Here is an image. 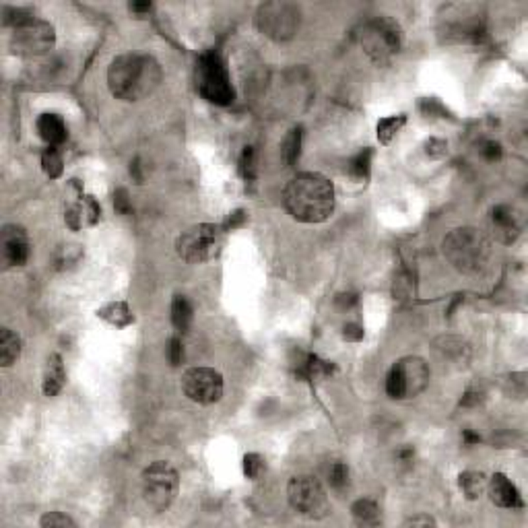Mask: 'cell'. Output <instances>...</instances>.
Segmentation results:
<instances>
[{"mask_svg":"<svg viewBox=\"0 0 528 528\" xmlns=\"http://www.w3.org/2000/svg\"><path fill=\"white\" fill-rule=\"evenodd\" d=\"M328 481L337 491H343L345 487L349 485V466L345 463H335L328 468Z\"/></svg>","mask_w":528,"mask_h":528,"instance_id":"obj_30","label":"cell"},{"mask_svg":"<svg viewBox=\"0 0 528 528\" xmlns=\"http://www.w3.org/2000/svg\"><path fill=\"white\" fill-rule=\"evenodd\" d=\"M40 524L43 528H75L77 527V522L70 518V516H66L63 512H48V514H43L42 520H40Z\"/></svg>","mask_w":528,"mask_h":528,"instance_id":"obj_31","label":"cell"},{"mask_svg":"<svg viewBox=\"0 0 528 528\" xmlns=\"http://www.w3.org/2000/svg\"><path fill=\"white\" fill-rule=\"evenodd\" d=\"M64 382H66V372H64L63 357L60 355H50L48 363H45V374H43V394L45 397H56L63 390Z\"/></svg>","mask_w":528,"mask_h":528,"instance_id":"obj_18","label":"cell"},{"mask_svg":"<svg viewBox=\"0 0 528 528\" xmlns=\"http://www.w3.org/2000/svg\"><path fill=\"white\" fill-rule=\"evenodd\" d=\"M429 384V367L421 357H402L386 376V392L390 399H413Z\"/></svg>","mask_w":528,"mask_h":528,"instance_id":"obj_7","label":"cell"},{"mask_svg":"<svg viewBox=\"0 0 528 528\" xmlns=\"http://www.w3.org/2000/svg\"><path fill=\"white\" fill-rule=\"evenodd\" d=\"M114 207L120 215H130V211H132L130 200H128V192L124 188L116 190V194H114Z\"/></svg>","mask_w":528,"mask_h":528,"instance_id":"obj_36","label":"cell"},{"mask_svg":"<svg viewBox=\"0 0 528 528\" xmlns=\"http://www.w3.org/2000/svg\"><path fill=\"white\" fill-rule=\"evenodd\" d=\"M287 497H289L291 507L306 516L322 514V510L326 506V493L320 485V481L312 475L293 477L287 485Z\"/></svg>","mask_w":528,"mask_h":528,"instance_id":"obj_12","label":"cell"},{"mask_svg":"<svg viewBox=\"0 0 528 528\" xmlns=\"http://www.w3.org/2000/svg\"><path fill=\"white\" fill-rule=\"evenodd\" d=\"M42 168L45 176L50 178H60L63 176V155L58 147H48L42 155Z\"/></svg>","mask_w":528,"mask_h":528,"instance_id":"obj_27","label":"cell"},{"mask_svg":"<svg viewBox=\"0 0 528 528\" xmlns=\"http://www.w3.org/2000/svg\"><path fill=\"white\" fill-rule=\"evenodd\" d=\"M244 219H246L244 211L232 212V217H230V219H227V223H225V230H235V227H239V225L244 223Z\"/></svg>","mask_w":528,"mask_h":528,"instance_id":"obj_42","label":"cell"},{"mask_svg":"<svg viewBox=\"0 0 528 528\" xmlns=\"http://www.w3.org/2000/svg\"><path fill=\"white\" fill-rule=\"evenodd\" d=\"M481 155L485 157L487 161H500L502 159V145L497 141H483L481 143Z\"/></svg>","mask_w":528,"mask_h":528,"instance_id":"obj_35","label":"cell"},{"mask_svg":"<svg viewBox=\"0 0 528 528\" xmlns=\"http://www.w3.org/2000/svg\"><path fill=\"white\" fill-rule=\"evenodd\" d=\"M489 237L477 227H456L446 235L444 256L460 273H479L489 260Z\"/></svg>","mask_w":528,"mask_h":528,"instance_id":"obj_3","label":"cell"},{"mask_svg":"<svg viewBox=\"0 0 528 528\" xmlns=\"http://www.w3.org/2000/svg\"><path fill=\"white\" fill-rule=\"evenodd\" d=\"M54 45V27L42 19H29L19 25L11 38V48L19 56H42Z\"/></svg>","mask_w":528,"mask_h":528,"instance_id":"obj_10","label":"cell"},{"mask_svg":"<svg viewBox=\"0 0 528 528\" xmlns=\"http://www.w3.org/2000/svg\"><path fill=\"white\" fill-rule=\"evenodd\" d=\"M363 335H365V333H363V328H361L360 324H353V322H351V324H347V326L343 328V338H345V340H353V343H357V340L363 338Z\"/></svg>","mask_w":528,"mask_h":528,"instance_id":"obj_37","label":"cell"},{"mask_svg":"<svg viewBox=\"0 0 528 528\" xmlns=\"http://www.w3.org/2000/svg\"><path fill=\"white\" fill-rule=\"evenodd\" d=\"M491 230L502 244H512L518 237L520 227L516 215L507 205H497L491 209Z\"/></svg>","mask_w":528,"mask_h":528,"instance_id":"obj_15","label":"cell"},{"mask_svg":"<svg viewBox=\"0 0 528 528\" xmlns=\"http://www.w3.org/2000/svg\"><path fill=\"white\" fill-rule=\"evenodd\" d=\"M132 13H149L151 11V2H130L128 6Z\"/></svg>","mask_w":528,"mask_h":528,"instance_id":"obj_45","label":"cell"},{"mask_svg":"<svg viewBox=\"0 0 528 528\" xmlns=\"http://www.w3.org/2000/svg\"><path fill=\"white\" fill-rule=\"evenodd\" d=\"M196 87L198 93L217 106H230L235 97L227 68L217 52H207L196 64Z\"/></svg>","mask_w":528,"mask_h":528,"instance_id":"obj_5","label":"cell"},{"mask_svg":"<svg viewBox=\"0 0 528 528\" xmlns=\"http://www.w3.org/2000/svg\"><path fill=\"white\" fill-rule=\"evenodd\" d=\"M83 256V250L81 246L77 244H66V246H60L58 252H56V266L58 269H68L72 264H77Z\"/></svg>","mask_w":528,"mask_h":528,"instance_id":"obj_28","label":"cell"},{"mask_svg":"<svg viewBox=\"0 0 528 528\" xmlns=\"http://www.w3.org/2000/svg\"><path fill=\"white\" fill-rule=\"evenodd\" d=\"M287 212L301 223H322L335 211V186L320 173H297L283 190Z\"/></svg>","mask_w":528,"mask_h":528,"instance_id":"obj_1","label":"cell"},{"mask_svg":"<svg viewBox=\"0 0 528 528\" xmlns=\"http://www.w3.org/2000/svg\"><path fill=\"white\" fill-rule=\"evenodd\" d=\"M351 512H353V518L361 524H376L380 518V507L372 500H357L351 507Z\"/></svg>","mask_w":528,"mask_h":528,"instance_id":"obj_25","label":"cell"},{"mask_svg":"<svg viewBox=\"0 0 528 528\" xmlns=\"http://www.w3.org/2000/svg\"><path fill=\"white\" fill-rule=\"evenodd\" d=\"M487 491H489V497L495 506L500 507H520L522 506V500H520V493L516 485L507 479L504 473H495L489 481H487Z\"/></svg>","mask_w":528,"mask_h":528,"instance_id":"obj_14","label":"cell"},{"mask_svg":"<svg viewBox=\"0 0 528 528\" xmlns=\"http://www.w3.org/2000/svg\"><path fill=\"white\" fill-rule=\"evenodd\" d=\"M413 456H415V450L411 448V446H404L399 450V458H401L402 463H411L413 460Z\"/></svg>","mask_w":528,"mask_h":528,"instance_id":"obj_43","label":"cell"},{"mask_svg":"<svg viewBox=\"0 0 528 528\" xmlns=\"http://www.w3.org/2000/svg\"><path fill=\"white\" fill-rule=\"evenodd\" d=\"M239 173L246 182H252L256 178V151H254V147H244V151H242Z\"/></svg>","mask_w":528,"mask_h":528,"instance_id":"obj_29","label":"cell"},{"mask_svg":"<svg viewBox=\"0 0 528 528\" xmlns=\"http://www.w3.org/2000/svg\"><path fill=\"white\" fill-rule=\"evenodd\" d=\"M301 128H291L283 141V147H281V153H283V159L289 168H293L301 155Z\"/></svg>","mask_w":528,"mask_h":528,"instance_id":"obj_24","label":"cell"},{"mask_svg":"<svg viewBox=\"0 0 528 528\" xmlns=\"http://www.w3.org/2000/svg\"><path fill=\"white\" fill-rule=\"evenodd\" d=\"M256 25L266 38L283 42L296 36L297 25H299V11L293 4H287V2H269L258 9Z\"/></svg>","mask_w":528,"mask_h":528,"instance_id":"obj_9","label":"cell"},{"mask_svg":"<svg viewBox=\"0 0 528 528\" xmlns=\"http://www.w3.org/2000/svg\"><path fill=\"white\" fill-rule=\"evenodd\" d=\"M161 79V66L149 54H122L107 68V87L122 102L145 99L159 87Z\"/></svg>","mask_w":528,"mask_h":528,"instance_id":"obj_2","label":"cell"},{"mask_svg":"<svg viewBox=\"0 0 528 528\" xmlns=\"http://www.w3.org/2000/svg\"><path fill=\"white\" fill-rule=\"evenodd\" d=\"M458 487L466 495V500H477L481 497V493L487 489V479L483 473L477 470H465L458 477Z\"/></svg>","mask_w":528,"mask_h":528,"instance_id":"obj_21","label":"cell"},{"mask_svg":"<svg viewBox=\"0 0 528 528\" xmlns=\"http://www.w3.org/2000/svg\"><path fill=\"white\" fill-rule=\"evenodd\" d=\"M463 440H465L466 446L479 444V442H481V436H479V433H473L470 429H466V431H463Z\"/></svg>","mask_w":528,"mask_h":528,"instance_id":"obj_44","label":"cell"},{"mask_svg":"<svg viewBox=\"0 0 528 528\" xmlns=\"http://www.w3.org/2000/svg\"><path fill=\"white\" fill-rule=\"evenodd\" d=\"M192 303L184 296H176L171 301V322L180 333H186L192 324Z\"/></svg>","mask_w":528,"mask_h":528,"instance_id":"obj_22","label":"cell"},{"mask_svg":"<svg viewBox=\"0 0 528 528\" xmlns=\"http://www.w3.org/2000/svg\"><path fill=\"white\" fill-rule=\"evenodd\" d=\"M262 470H264V458L260 454L250 452L244 456V475L248 479H258L262 475Z\"/></svg>","mask_w":528,"mask_h":528,"instance_id":"obj_32","label":"cell"},{"mask_svg":"<svg viewBox=\"0 0 528 528\" xmlns=\"http://www.w3.org/2000/svg\"><path fill=\"white\" fill-rule=\"evenodd\" d=\"M168 360L173 367H178V365L184 361V345H182V338L173 337L171 340H169Z\"/></svg>","mask_w":528,"mask_h":528,"instance_id":"obj_34","label":"cell"},{"mask_svg":"<svg viewBox=\"0 0 528 528\" xmlns=\"http://www.w3.org/2000/svg\"><path fill=\"white\" fill-rule=\"evenodd\" d=\"M479 402H481V394L477 390H466L465 394H463V399H460L463 406H477Z\"/></svg>","mask_w":528,"mask_h":528,"instance_id":"obj_39","label":"cell"},{"mask_svg":"<svg viewBox=\"0 0 528 528\" xmlns=\"http://www.w3.org/2000/svg\"><path fill=\"white\" fill-rule=\"evenodd\" d=\"M446 153H448V143H446L444 139L431 136V139L425 141V155H427V157H431V159H442Z\"/></svg>","mask_w":528,"mask_h":528,"instance_id":"obj_33","label":"cell"},{"mask_svg":"<svg viewBox=\"0 0 528 528\" xmlns=\"http://www.w3.org/2000/svg\"><path fill=\"white\" fill-rule=\"evenodd\" d=\"M141 489H143V497L149 507H153L155 512H166L173 504L178 489H180V479H178L176 468L166 460H155L153 465H149L143 470Z\"/></svg>","mask_w":528,"mask_h":528,"instance_id":"obj_6","label":"cell"},{"mask_svg":"<svg viewBox=\"0 0 528 528\" xmlns=\"http://www.w3.org/2000/svg\"><path fill=\"white\" fill-rule=\"evenodd\" d=\"M130 176L134 178V182H136V184H143L145 176H143V166H141V161H139V159H134V161L130 163Z\"/></svg>","mask_w":528,"mask_h":528,"instance_id":"obj_41","label":"cell"},{"mask_svg":"<svg viewBox=\"0 0 528 528\" xmlns=\"http://www.w3.org/2000/svg\"><path fill=\"white\" fill-rule=\"evenodd\" d=\"M361 45L365 54L378 64L390 63L394 54L401 52L402 33L401 27L388 17H378L363 27Z\"/></svg>","mask_w":528,"mask_h":528,"instance_id":"obj_8","label":"cell"},{"mask_svg":"<svg viewBox=\"0 0 528 528\" xmlns=\"http://www.w3.org/2000/svg\"><path fill=\"white\" fill-rule=\"evenodd\" d=\"M38 132H40V136H42L43 141L48 143V147L63 145L64 141H66V136H68L66 124L63 122V118L56 116V114H42L38 118Z\"/></svg>","mask_w":528,"mask_h":528,"instance_id":"obj_17","label":"cell"},{"mask_svg":"<svg viewBox=\"0 0 528 528\" xmlns=\"http://www.w3.org/2000/svg\"><path fill=\"white\" fill-rule=\"evenodd\" d=\"M97 316L102 318V320H106L107 324L116 326V328H124V326L134 322V316H132L130 308H128L124 301H112V303H107L102 310H97Z\"/></svg>","mask_w":528,"mask_h":528,"instance_id":"obj_20","label":"cell"},{"mask_svg":"<svg viewBox=\"0 0 528 528\" xmlns=\"http://www.w3.org/2000/svg\"><path fill=\"white\" fill-rule=\"evenodd\" d=\"M2 256L9 266H23L29 258V237L19 225H4Z\"/></svg>","mask_w":528,"mask_h":528,"instance_id":"obj_13","label":"cell"},{"mask_svg":"<svg viewBox=\"0 0 528 528\" xmlns=\"http://www.w3.org/2000/svg\"><path fill=\"white\" fill-rule=\"evenodd\" d=\"M223 248V227L215 223L192 225L176 239V252L190 264H203L217 258Z\"/></svg>","mask_w":528,"mask_h":528,"instance_id":"obj_4","label":"cell"},{"mask_svg":"<svg viewBox=\"0 0 528 528\" xmlns=\"http://www.w3.org/2000/svg\"><path fill=\"white\" fill-rule=\"evenodd\" d=\"M404 527H436V520H431L429 516H415V518L406 520Z\"/></svg>","mask_w":528,"mask_h":528,"instance_id":"obj_40","label":"cell"},{"mask_svg":"<svg viewBox=\"0 0 528 528\" xmlns=\"http://www.w3.org/2000/svg\"><path fill=\"white\" fill-rule=\"evenodd\" d=\"M357 301H360V297L355 293H340L337 297V306L343 310H351L353 306H357Z\"/></svg>","mask_w":528,"mask_h":528,"instance_id":"obj_38","label":"cell"},{"mask_svg":"<svg viewBox=\"0 0 528 528\" xmlns=\"http://www.w3.org/2000/svg\"><path fill=\"white\" fill-rule=\"evenodd\" d=\"M335 370H337V367H335V363L320 360L318 355H312V353L303 355V357H301V360H297V363H296V376L297 378H301V380L328 378V376H333V372H335Z\"/></svg>","mask_w":528,"mask_h":528,"instance_id":"obj_16","label":"cell"},{"mask_svg":"<svg viewBox=\"0 0 528 528\" xmlns=\"http://www.w3.org/2000/svg\"><path fill=\"white\" fill-rule=\"evenodd\" d=\"M404 122H406V116H390V118H382L380 122H378V139H380L382 145H388L394 136H397V132L404 126Z\"/></svg>","mask_w":528,"mask_h":528,"instance_id":"obj_26","label":"cell"},{"mask_svg":"<svg viewBox=\"0 0 528 528\" xmlns=\"http://www.w3.org/2000/svg\"><path fill=\"white\" fill-rule=\"evenodd\" d=\"M182 390L198 404L219 402L223 399V376L212 367H192L182 378Z\"/></svg>","mask_w":528,"mask_h":528,"instance_id":"obj_11","label":"cell"},{"mask_svg":"<svg viewBox=\"0 0 528 528\" xmlns=\"http://www.w3.org/2000/svg\"><path fill=\"white\" fill-rule=\"evenodd\" d=\"M21 355V338L11 328L0 330V363L2 367H11Z\"/></svg>","mask_w":528,"mask_h":528,"instance_id":"obj_19","label":"cell"},{"mask_svg":"<svg viewBox=\"0 0 528 528\" xmlns=\"http://www.w3.org/2000/svg\"><path fill=\"white\" fill-rule=\"evenodd\" d=\"M372 157H374V151L363 149L355 157H351V161L347 163V171L355 182H367L370 171H372Z\"/></svg>","mask_w":528,"mask_h":528,"instance_id":"obj_23","label":"cell"}]
</instances>
